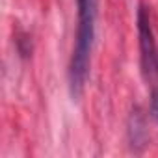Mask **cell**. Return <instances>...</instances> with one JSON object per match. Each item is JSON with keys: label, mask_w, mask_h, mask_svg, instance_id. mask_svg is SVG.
<instances>
[{"label": "cell", "mask_w": 158, "mask_h": 158, "mask_svg": "<svg viewBox=\"0 0 158 158\" xmlns=\"http://www.w3.org/2000/svg\"><path fill=\"white\" fill-rule=\"evenodd\" d=\"M76 4H78V26H76L73 56L69 63V86H71L73 97H78L82 93L89 74L99 0H76Z\"/></svg>", "instance_id": "1"}, {"label": "cell", "mask_w": 158, "mask_h": 158, "mask_svg": "<svg viewBox=\"0 0 158 158\" xmlns=\"http://www.w3.org/2000/svg\"><path fill=\"white\" fill-rule=\"evenodd\" d=\"M138 35H139V52H141V69L145 78L158 76V47L154 41V32L151 26L149 10L145 4L138 8Z\"/></svg>", "instance_id": "2"}, {"label": "cell", "mask_w": 158, "mask_h": 158, "mask_svg": "<svg viewBox=\"0 0 158 158\" xmlns=\"http://www.w3.org/2000/svg\"><path fill=\"white\" fill-rule=\"evenodd\" d=\"M151 115L158 123V88H152L151 91Z\"/></svg>", "instance_id": "3"}]
</instances>
